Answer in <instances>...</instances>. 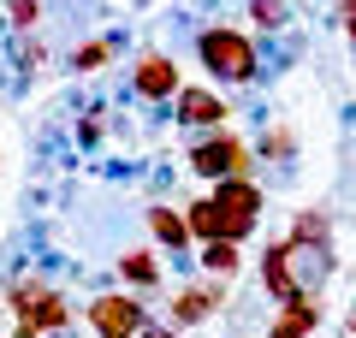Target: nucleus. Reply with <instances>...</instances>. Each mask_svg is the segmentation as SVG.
I'll return each instance as SVG.
<instances>
[{
	"mask_svg": "<svg viewBox=\"0 0 356 338\" xmlns=\"http://www.w3.org/2000/svg\"><path fill=\"white\" fill-rule=\"evenodd\" d=\"M202 267L208 273H238V243H202Z\"/></svg>",
	"mask_w": 356,
	"mask_h": 338,
	"instance_id": "14",
	"label": "nucleus"
},
{
	"mask_svg": "<svg viewBox=\"0 0 356 338\" xmlns=\"http://www.w3.org/2000/svg\"><path fill=\"white\" fill-rule=\"evenodd\" d=\"M89 326L102 338H137L143 326H149V314H143L137 297H125V291H107V297L89 303Z\"/></svg>",
	"mask_w": 356,
	"mask_h": 338,
	"instance_id": "5",
	"label": "nucleus"
},
{
	"mask_svg": "<svg viewBox=\"0 0 356 338\" xmlns=\"http://www.w3.org/2000/svg\"><path fill=\"white\" fill-rule=\"evenodd\" d=\"M255 18L261 24H280V0H255Z\"/></svg>",
	"mask_w": 356,
	"mask_h": 338,
	"instance_id": "17",
	"label": "nucleus"
},
{
	"mask_svg": "<svg viewBox=\"0 0 356 338\" xmlns=\"http://www.w3.org/2000/svg\"><path fill=\"white\" fill-rule=\"evenodd\" d=\"M344 6V24H350V36H356V0H339Z\"/></svg>",
	"mask_w": 356,
	"mask_h": 338,
	"instance_id": "18",
	"label": "nucleus"
},
{
	"mask_svg": "<svg viewBox=\"0 0 356 338\" xmlns=\"http://www.w3.org/2000/svg\"><path fill=\"white\" fill-rule=\"evenodd\" d=\"M315 321H321L315 297H291V303H280V321H273V338H309V332H315Z\"/></svg>",
	"mask_w": 356,
	"mask_h": 338,
	"instance_id": "10",
	"label": "nucleus"
},
{
	"mask_svg": "<svg viewBox=\"0 0 356 338\" xmlns=\"http://www.w3.org/2000/svg\"><path fill=\"white\" fill-rule=\"evenodd\" d=\"M178 119L191 131H220L226 125V101L214 89H178Z\"/></svg>",
	"mask_w": 356,
	"mask_h": 338,
	"instance_id": "7",
	"label": "nucleus"
},
{
	"mask_svg": "<svg viewBox=\"0 0 356 338\" xmlns=\"http://www.w3.org/2000/svg\"><path fill=\"white\" fill-rule=\"evenodd\" d=\"M107 60H113V42H83V48H77V72H95V65H107Z\"/></svg>",
	"mask_w": 356,
	"mask_h": 338,
	"instance_id": "15",
	"label": "nucleus"
},
{
	"mask_svg": "<svg viewBox=\"0 0 356 338\" xmlns=\"http://www.w3.org/2000/svg\"><path fill=\"white\" fill-rule=\"evenodd\" d=\"M119 279H125V285H161V255H149V250H125L119 255Z\"/></svg>",
	"mask_w": 356,
	"mask_h": 338,
	"instance_id": "11",
	"label": "nucleus"
},
{
	"mask_svg": "<svg viewBox=\"0 0 356 338\" xmlns=\"http://www.w3.org/2000/svg\"><path fill=\"white\" fill-rule=\"evenodd\" d=\"M285 243H297V250H321V243H327V220H321V214H297V232Z\"/></svg>",
	"mask_w": 356,
	"mask_h": 338,
	"instance_id": "13",
	"label": "nucleus"
},
{
	"mask_svg": "<svg viewBox=\"0 0 356 338\" xmlns=\"http://www.w3.org/2000/svg\"><path fill=\"white\" fill-rule=\"evenodd\" d=\"M291 243H273V250H267V261H261V279H267V291H273V297L280 303H291V297H303V291H297V261H291Z\"/></svg>",
	"mask_w": 356,
	"mask_h": 338,
	"instance_id": "8",
	"label": "nucleus"
},
{
	"mask_svg": "<svg viewBox=\"0 0 356 338\" xmlns=\"http://www.w3.org/2000/svg\"><path fill=\"white\" fill-rule=\"evenodd\" d=\"M131 83H137V95L143 101H166V95H178V65L166 60V54H143L137 60V72H131Z\"/></svg>",
	"mask_w": 356,
	"mask_h": 338,
	"instance_id": "6",
	"label": "nucleus"
},
{
	"mask_svg": "<svg viewBox=\"0 0 356 338\" xmlns=\"http://www.w3.org/2000/svg\"><path fill=\"white\" fill-rule=\"evenodd\" d=\"M191 172L208 184H226V178H250V149L238 137H208L191 149Z\"/></svg>",
	"mask_w": 356,
	"mask_h": 338,
	"instance_id": "4",
	"label": "nucleus"
},
{
	"mask_svg": "<svg viewBox=\"0 0 356 338\" xmlns=\"http://www.w3.org/2000/svg\"><path fill=\"white\" fill-rule=\"evenodd\" d=\"M6 309H13V326H18L24 338L60 332L65 314H72V309H65V297H60V291H48L42 279H18V285L6 291Z\"/></svg>",
	"mask_w": 356,
	"mask_h": 338,
	"instance_id": "2",
	"label": "nucleus"
},
{
	"mask_svg": "<svg viewBox=\"0 0 356 338\" xmlns=\"http://www.w3.org/2000/svg\"><path fill=\"white\" fill-rule=\"evenodd\" d=\"M255 214H261V190L250 178H226L208 202H191L184 225H191V243H243L255 232Z\"/></svg>",
	"mask_w": 356,
	"mask_h": 338,
	"instance_id": "1",
	"label": "nucleus"
},
{
	"mask_svg": "<svg viewBox=\"0 0 356 338\" xmlns=\"http://www.w3.org/2000/svg\"><path fill=\"white\" fill-rule=\"evenodd\" d=\"M196 54H202V65L220 77V83H250V77H255V42L243 36V30H232V24L202 30Z\"/></svg>",
	"mask_w": 356,
	"mask_h": 338,
	"instance_id": "3",
	"label": "nucleus"
},
{
	"mask_svg": "<svg viewBox=\"0 0 356 338\" xmlns=\"http://www.w3.org/2000/svg\"><path fill=\"white\" fill-rule=\"evenodd\" d=\"M149 232L166 243V250H184V243H191V225H184V214H178V208H154L149 214Z\"/></svg>",
	"mask_w": 356,
	"mask_h": 338,
	"instance_id": "12",
	"label": "nucleus"
},
{
	"mask_svg": "<svg viewBox=\"0 0 356 338\" xmlns=\"http://www.w3.org/2000/svg\"><path fill=\"white\" fill-rule=\"evenodd\" d=\"M350 338H356V326H350Z\"/></svg>",
	"mask_w": 356,
	"mask_h": 338,
	"instance_id": "19",
	"label": "nucleus"
},
{
	"mask_svg": "<svg viewBox=\"0 0 356 338\" xmlns=\"http://www.w3.org/2000/svg\"><path fill=\"white\" fill-rule=\"evenodd\" d=\"M13 24H36V0H13Z\"/></svg>",
	"mask_w": 356,
	"mask_h": 338,
	"instance_id": "16",
	"label": "nucleus"
},
{
	"mask_svg": "<svg viewBox=\"0 0 356 338\" xmlns=\"http://www.w3.org/2000/svg\"><path fill=\"white\" fill-rule=\"evenodd\" d=\"M220 297H226V285H196V291H178V303H172V326H196V321H208V314L220 309Z\"/></svg>",
	"mask_w": 356,
	"mask_h": 338,
	"instance_id": "9",
	"label": "nucleus"
}]
</instances>
